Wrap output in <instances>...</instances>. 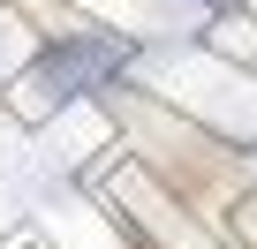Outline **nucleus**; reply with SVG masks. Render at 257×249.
Wrapping results in <instances>:
<instances>
[{
  "label": "nucleus",
  "mask_w": 257,
  "mask_h": 249,
  "mask_svg": "<svg viewBox=\"0 0 257 249\" xmlns=\"http://www.w3.org/2000/svg\"><path fill=\"white\" fill-rule=\"evenodd\" d=\"M106 76H121V46L113 38H61V46H46L31 68H23V98L31 106H68V98H83V91H98Z\"/></svg>",
  "instance_id": "1"
},
{
  "label": "nucleus",
  "mask_w": 257,
  "mask_h": 249,
  "mask_svg": "<svg viewBox=\"0 0 257 249\" xmlns=\"http://www.w3.org/2000/svg\"><path fill=\"white\" fill-rule=\"evenodd\" d=\"M204 8H234V0H204Z\"/></svg>",
  "instance_id": "2"
}]
</instances>
